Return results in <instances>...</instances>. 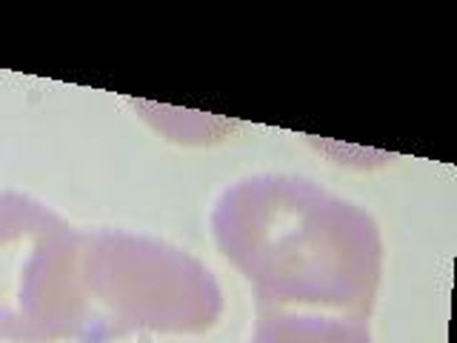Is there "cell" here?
Masks as SVG:
<instances>
[{"label":"cell","mask_w":457,"mask_h":343,"mask_svg":"<svg viewBox=\"0 0 457 343\" xmlns=\"http://www.w3.org/2000/svg\"><path fill=\"white\" fill-rule=\"evenodd\" d=\"M220 255L252 283L257 306L369 318L383 278V235L371 214L283 172L226 186L212 209Z\"/></svg>","instance_id":"1"},{"label":"cell","mask_w":457,"mask_h":343,"mask_svg":"<svg viewBox=\"0 0 457 343\" xmlns=\"http://www.w3.org/2000/svg\"><path fill=\"white\" fill-rule=\"evenodd\" d=\"M83 286L89 323L83 338L126 332L200 335L223 314L212 269L175 243L97 229L83 232Z\"/></svg>","instance_id":"2"},{"label":"cell","mask_w":457,"mask_h":343,"mask_svg":"<svg viewBox=\"0 0 457 343\" xmlns=\"http://www.w3.org/2000/svg\"><path fill=\"white\" fill-rule=\"evenodd\" d=\"M83 232L43 200L0 192V338L57 343L83 338Z\"/></svg>","instance_id":"3"},{"label":"cell","mask_w":457,"mask_h":343,"mask_svg":"<svg viewBox=\"0 0 457 343\" xmlns=\"http://www.w3.org/2000/svg\"><path fill=\"white\" fill-rule=\"evenodd\" d=\"M249 343H375L361 314L257 306Z\"/></svg>","instance_id":"4"}]
</instances>
